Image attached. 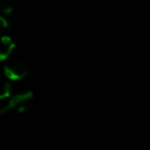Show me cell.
<instances>
[{
    "label": "cell",
    "mask_w": 150,
    "mask_h": 150,
    "mask_svg": "<svg viewBox=\"0 0 150 150\" xmlns=\"http://www.w3.org/2000/svg\"><path fill=\"white\" fill-rule=\"evenodd\" d=\"M33 102V94L32 91H25V93H19L14 96H12L8 102L1 107L0 114H7L11 111L15 112H25L27 111Z\"/></svg>",
    "instance_id": "obj_1"
},
{
    "label": "cell",
    "mask_w": 150,
    "mask_h": 150,
    "mask_svg": "<svg viewBox=\"0 0 150 150\" xmlns=\"http://www.w3.org/2000/svg\"><path fill=\"white\" fill-rule=\"evenodd\" d=\"M4 71L9 80L16 81L27 77L30 71L27 63L20 57H11L4 66Z\"/></svg>",
    "instance_id": "obj_2"
},
{
    "label": "cell",
    "mask_w": 150,
    "mask_h": 150,
    "mask_svg": "<svg viewBox=\"0 0 150 150\" xmlns=\"http://www.w3.org/2000/svg\"><path fill=\"white\" fill-rule=\"evenodd\" d=\"M14 49V42L9 36L0 38V61L9 57Z\"/></svg>",
    "instance_id": "obj_3"
},
{
    "label": "cell",
    "mask_w": 150,
    "mask_h": 150,
    "mask_svg": "<svg viewBox=\"0 0 150 150\" xmlns=\"http://www.w3.org/2000/svg\"><path fill=\"white\" fill-rule=\"evenodd\" d=\"M11 95V84L4 80H0V100H4Z\"/></svg>",
    "instance_id": "obj_4"
},
{
    "label": "cell",
    "mask_w": 150,
    "mask_h": 150,
    "mask_svg": "<svg viewBox=\"0 0 150 150\" xmlns=\"http://www.w3.org/2000/svg\"><path fill=\"white\" fill-rule=\"evenodd\" d=\"M15 0H0V11L4 13H11L14 7Z\"/></svg>",
    "instance_id": "obj_5"
},
{
    "label": "cell",
    "mask_w": 150,
    "mask_h": 150,
    "mask_svg": "<svg viewBox=\"0 0 150 150\" xmlns=\"http://www.w3.org/2000/svg\"><path fill=\"white\" fill-rule=\"evenodd\" d=\"M8 26H9L8 21H7L5 18H2V16L0 15V32H4V30H6V29L8 28Z\"/></svg>",
    "instance_id": "obj_6"
}]
</instances>
